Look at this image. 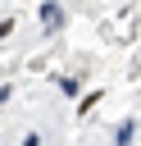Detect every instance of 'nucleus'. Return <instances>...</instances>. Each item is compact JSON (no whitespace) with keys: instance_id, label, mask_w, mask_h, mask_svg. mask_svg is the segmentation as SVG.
I'll use <instances>...</instances> for the list:
<instances>
[{"instance_id":"1","label":"nucleus","mask_w":141,"mask_h":146,"mask_svg":"<svg viewBox=\"0 0 141 146\" xmlns=\"http://www.w3.org/2000/svg\"><path fill=\"white\" fill-rule=\"evenodd\" d=\"M41 27H45V32H59V27H64V9H59L55 0L41 5Z\"/></svg>"},{"instance_id":"2","label":"nucleus","mask_w":141,"mask_h":146,"mask_svg":"<svg viewBox=\"0 0 141 146\" xmlns=\"http://www.w3.org/2000/svg\"><path fill=\"white\" fill-rule=\"evenodd\" d=\"M132 137H136V119H123L114 128V146H132Z\"/></svg>"},{"instance_id":"3","label":"nucleus","mask_w":141,"mask_h":146,"mask_svg":"<svg viewBox=\"0 0 141 146\" xmlns=\"http://www.w3.org/2000/svg\"><path fill=\"white\" fill-rule=\"evenodd\" d=\"M100 96H105V91H86V96H82V105H77V114H91V110L100 105Z\"/></svg>"},{"instance_id":"4","label":"nucleus","mask_w":141,"mask_h":146,"mask_svg":"<svg viewBox=\"0 0 141 146\" xmlns=\"http://www.w3.org/2000/svg\"><path fill=\"white\" fill-rule=\"evenodd\" d=\"M59 87H64L68 96H77V87H82V78H59Z\"/></svg>"}]
</instances>
